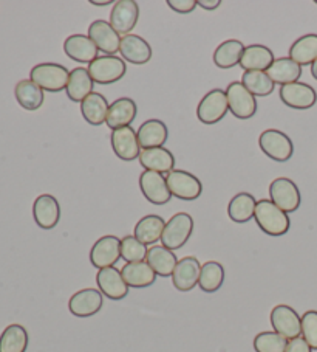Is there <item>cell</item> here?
<instances>
[{"instance_id":"obj_1","label":"cell","mask_w":317,"mask_h":352,"mask_svg":"<svg viewBox=\"0 0 317 352\" xmlns=\"http://www.w3.org/2000/svg\"><path fill=\"white\" fill-rule=\"evenodd\" d=\"M254 219L260 230L270 236H283L290 230V217L283 210H280L271 199H261L255 206Z\"/></svg>"},{"instance_id":"obj_2","label":"cell","mask_w":317,"mask_h":352,"mask_svg":"<svg viewBox=\"0 0 317 352\" xmlns=\"http://www.w3.org/2000/svg\"><path fill=\"white\" fill-rule=\"evenodd\" d=\"M70 72L64 65L54 63H44L34 65L30 72V80L38 84L42 90L56 94L67 89Z\"/></svg>"},{"instance_id":"obj_3","label":"cell","mask_w":317,"mask_h":352,"mask_svg":"<svg viewBox=\"0 0 317 352\" xmlns=\"http://www.w3.org/2000/svg\"><path fill=\"white\" fill-rule=\"evenodd\" d=\"M89 74L95 84H113L123 80L127 72V65L123 58L118 56H97L93 63L89 64Z\"/></svg>"},{"instance_id":"obj_4","label":"cell","mask_w":317,"mask_h":352,"mask_svg":"<svg viewBox=\"0 0 317 352\" xmlns=\"http://www.w3.org/2000/svg\"><path fill=\"white\" fill-rule=\"evenodd\" d=\"M193 232V219L191 214L187 213H176L170 217L164 227V232L161 236L163 247L169 248V250H178L186 244L191 238Z\"/></svg>"},{"instance_id":"obj_5","label":"cell","mask_w":317,"mask_h":352,"mask_svg":"<svg viewBox=\"0 0 317 352\" xmlns=\"http://www.w3.org/2000/svg\"><path fill=\"white\" fill-rule=\"evenodd\" d=\"M259 146L266 157L274 162H288L294 154V144L291 138L277 129H266L260 133Z\"/></svg>"},{"instance_id":"obj_6","label":"cell","mask_w":317,"mask_h":352,"mask_svg":"<svg viewBox=\"0 0 317 352\" xmlns=\"http://www.w3.org/2000/svg\"><path fill=\"white\" fill-rule=\"evenodd\" d=\"M229 111L226 92L222 89H214L201 98L197 107V117L203 124H215L226 117Z\"/></svg>"},{"instance_id":"obj_7","label":"cell","mask_w":317,"mask_h":352,"mask_svg":"<svg viewBox=\"0 0 317 352\" xmlns=\"http://www.w3.org/2000/svg\"><path fill=\"white\" fill-rule=\"evenodd\" d=\"M229 111L239 120L253 118L257 112V101L255 96L243 86L242 81L231 82L226 89Z\"/></svg>"},{"instance_id":"obj_8","label":"cell","mask_w":317,"mask_h":352,"mask_svg":"<svg viewBox=\"0 0 317 352\" xmlns=\"http://www.w3.org/2000/svg\"><path fill=\"white\" fill-rule=\"evenodd\" d=\"M169 191L174 197L181 200H195L201 196L203 185L200 179L183 169H174L166 174Z\"/></svg>"},{"instance_id":"obj_9","label":"cell","mask_w":317,"mask_h":352,"mask_svg":"<svg viewBox=\"0 0 317 352\" xmlns=\"http://www.w3.org/2000/svg\"><path fill=\"white\" fill-rule=\"evenodd\" d=\"M271 202L276 204L286 214L294 213L301 206V191L291 179L279 177L270 185Z\"/></svg>"},{"instance_id":"obj_10","label":"cell","mask_w":317,"mask_h":352,"mask_svg":"<svg viewBox=\"0 0 317 352\" xmlns=\"http://www.w3.org/2000/svg\"><path fill=\"white\" fill-rule=\"evenodd\" d=\"M270 320L274 327V332L280 333V336L285 337L288 342L290 340L301 337L302 317H298V314L292 307L286 305L276 306L271 311Z\"/></svg>"},{"instance_id":"obj_11","label":"cell","mask_w":317,"mask_h":352,"mask_svg":"<svg viewBox=\"0 0 317 352\" xmlns=\"http://www.w3.org/2000/svg\"><path fill=\"white\" fill-rule=\"evenodd\" d=\"M121 258V239L117 236H102L90 250V263L96 269L115 267Z\"/></svg>"},{"instance_id":"obj_12","label":"cell","mask_w":317,"mask_h":352,"mask_svg":"<svg viewBox=\"0 0 317 352\" xmlns=\"http://www.w3.org/2000/svg\"><path fill=\"white\" fill-rule=\"evenodd\" d=\"M139 19V7L135 0H118L113 3L110 13V25L115 32L121 34H130L137 27Z\"/></svg>"},{"instance_id":"obj_13","label":"cell","mask_w":317,"mask_h":352,"mask_svg":"<svg viewBox=\"0 0 317 352\" xmlns=\"http://www.w3.org/2000/svg\"><path fill=\"white\" fill-rule=\"evenodd\" d=\"M280 100L291 109L307 111L317 102V94L308 84L297 81L280 87Z\"/></svg>"},{"instance_id":"obj_14","label":"cell","mask_w":317,"mask_h":352,"mask_svg":"<svg viewBox=\"0 0 317 352\" xmlns=\"http://www.w3.org/2000/svg\"><path fill=\"white\" fill-rule=\"evenodd\" d=\"M139 188L143 196L154 205H166L172 197L166 177L161 173L144 171L139 175Z\"/></svg>"},{"instance_id":"obj_15","label":"cell","mask_w":317,"mask_h":352,"mask_svg":"<svg viewBox=\"0 0 317 352\" xmlns=\"http://www.w3.org/2000/svg\"><path fill=\"white\" fill-rule=\"evenodd\" d=\"M89 38L93 41L97 50L106 53L107 56H115L119 52L121 36L115 32L110 22L95 21L89 27Z\"/></svg>"},{"instance_id":"obj_16","label":"cell","mask_w":317,"mask_h":352,"mask_svg":"<svg viewBox=\"0 0 317 352\" xmlns=\"http://www.w3.org/2000/svg\"><path fill=\"white\" fill-rule=\"evenodd\" d=\"M113 153L117 154L118 159L124 162H132L139 159L141 154V146H139L138 135L133 127H119V129L112 132L110 137Z\"/></svg>"},{"instance_id":"obj_17","label":"cell","mask_w":317,"mask_h":352,"mask_svg":"<svg viewBox=\"0 0 317 352\" xmlns=\"http://www.w3.org/2000/svg\"><path fill=\"white\" fill-rule=\"evenodd\" d=\"M96 283L99 292L113 301L123 300L129 294V286L126 284L121 270H118L117 267L101 269L96 275Z\"/></svg>"},{"instance_id":"obj_18","label":"cell","mask_w":317,"mask_h":352,"mask_svg":"<svg viewBox=\"0 0 317 352\" xmlns=\"http://www.w3.org/2000/svg\"><path fill=\"white\" fill-rule=\"evenodd\" d=\"M102 305H104V298L99 290L82 289L71 296L69 301V309L75 317L87 318L99 312Z\"/></svg>"},{"instance_id":"obj_19","label":"cell","mask_w":317,"mask_h":352,"mask_svg":"<svg viewBox=\"0 0 317 352\" xmlns=\"http://www.w3.org/2000/svg\"><path fill=\"white\" fill-rule=\"evenodd\" d=\"M33 217L42 230H51L59 223L60 206L51 194H42L33 204Z\"/></svg>"},{"instance_id":"obj_20","label":"cell","mask_w":317,"mask_h":352,"mask_svg":"<svg viewBox=\"0 0 317 352\" xmlns=\"http://www.w3.org/2000/svg\"><path fill=\"white\" fill-rule=\"evenodd\" d=\"M200 273L201 264L197 258L186 256L180 259L172 275L175 289L180 292H191L200 281Z\"/></svg>"},{"instance_id":"obj_21","label":"cell","mask_w":317,"mask_h":352,"mask_svg":"<svg viewBox=\"0 0 317 352\" xmlns=\"http://www.w3.org/2000/svg\"><path fill=\"white\" fill-rule=\"evenodd\" d=\"M119 53L127 63L137 65L148 64L152 59V47L149 45V42L137 34L123 36L119 45Z\"/></svg>"},{"instance_id":"obj_22","label":"cell","mask_w":317,"mask_h":352,"mask_svg":"<svg viewBox=\"0 0 317 352\" xmlns=\"http://www.w3.org/2000/svg\"><path fill=\"white\" fill-rule=\"evenodd\" d=\"M64 52L73 60L82 64H90L97 58V47L93 44L89 36L71 34L64 42Z\"/></svg>"},{"instance_id":"obj_23","label":"cell","mask_w":317,"mask_h":352,"mask_svg":"<svg viewBox=\"0 0 317 352\" xmlns=\"http://www.w3.org/2000/svg\"><path fill=\"white\" fill-rule=\"evenodd\" d=\"M137 113L138 106L135 101L132 98H118L108 107L106 124L112 131H117L119 127H127L137 118Z\"/></svg>"},{"instance_id":"obj_24","label":"cell","mask_w":317,"mask_h":352,"mask_svg":"<svg viewBox=\"0 0 317 352\" xmlns=\"http://www.w3.org/2000/svg\"><path fill=\"white\" fill-rule=\"evenodd\" d=\"M139 163L145 171H156L161 174H167L174 171L175 157L166 148H152L143 149L139 154Z\"/></svg>"},{"instance_id":"obj_25","label":"cell","mask_w":317,"mask_h":352,"mask_svg":"<svg viewBox=\"0 0 317 352\" xmlns=\"http://www.w3.org/2000/svg\"><path fill=\"white\" fill-rule=\"evenodd\" d=\"M139 146L143 149H152V148H163V144L167 142L169 131L167 126L160 120H148L145 123L139 126L137 131Z\"/></svg>"},{"instance_id":"obj_26","label":"cell","mask_w":317,"mask_h":352,"mask_svg":"<svg viewBox=\"0 0 317 352\" xmlns=\"http://www.w3.org/2000/svg\"><path fill=\"white\" fill-rule=\"evenodd\" d=\"M145 263L152 267V270L156 273V276L169 278L174 275L178 259H176L175 253L169 250V248L163 245H152L148 250Z\"/></svg>"},{"instance_id":"obj_27","label":"cell","mask_w":317,"mask_h":352,"mask_svg":"<svg viewBox=\"0 0 317 352\" xmlns=\"http://www.w3.org/2000/svg\"><path fill=\"white\" fill-rule=\"evenodd\" d=\"M274 63V53L271 48L260 44L245 47L240 59V67L246 72H266Z\"/></svg>"},{"instance_id":"obj_28","label":"cell","mask_w":317,"mask_h":352,"mask_svg":"<svg viewBox=\"0 0 317 352\" xmlns=\"http://www.w3.org/2000/svg\"><path fill=\"white\" fill-rule=\"evenodd\" d=\"M93 87L95 82L91 80L89 70L84 69V67H78V69H73L70 72L69 84H67L65 92L73 102H79L81 104L90 94H93Z\"/></svg>"},{"instance_id":"obj_29","label":"cell","mask_w":317,"mask_h":352,"mask_svg":"<svg viewBox=\"0 0 317 352\" xmlns=\"http://www.w3.org/2000/svg\"><path fill=\"white\" fill-rule=\"evenodd\" d=\"M126 284L133 289H144L152 286L156 281V273L152 267L143 261V263H127L121 270Z\"/></svg>"},{"instance_id":"obj_30","label":"cell","mask_w":317,"mask_h":352,"mask_svg":"<svg viewBox=\"0 0 317 352\" xmlns=\"http://www.w3.org/2000/svg\"><path fill=\"white\" fill-rule=\"evenodd\" d=\"M266 74L274 81V84L286 86V84L298 81V78L302 76V67L294 63L291 58H277L274 59V63L266 70Z\"/></svg>"},{"instance_id":"obj_31","label":"cell","mask_w":317,"mask_h":352,"mask_svg":"<svg viewBox=\"0 0 317 352\" xmlns=\"http://www.w3.org/2000/svg\"><path fill=\"white\" fill-rule=\"evenodd\" d=\"M164 227H166V222L161 216L148 214L138 221L135 230H133V236L144 245L155 244L161 239Z\"/></svg>"},{"instance_id":"obj_32","label":"cell","mask_w":317,"mask_h":352,"mask_svg":"<svg viewBox=\"0 0 317 352\" xmlns=\"http://www.w3.org/2000/svg\"><path fill=\"white\" fill-rule=\"evenodd\" d=\"M108 107L110 106H108L106 96L93 92L81 102V113L84 120L91 126H101L102 123H106Z\"/></svg>"},{"instance_id":"obj_33","label":"cell","mask_w":317,"mask_h":352,"mask_svg":"<svg viewBox=\"0 0 317 352\" xmlns=\"http://www.w3.org/2000/svg\"><path fill=\"white\" fill-rule=\"evenodd\" d=\"M16 100L25 111H38L44 104V90L32 80H22L14 89Z\"/></svg>"},{"instance_id":"obj_34","label":"cell","mask_w":317,"mask_h":352,"mask_svg":"<svg viewBox=\"0 0 317 352\" xmlns=\"http://www.w3.org/2000/svg\"><path fill=\"white\" fill-rule=\"evenodd\" d=\"M255 206H257V200L249 192H239L237 196L231 199L228 205V214L229 219L237 223H245L251 221L255 213Z\"/></svg>"},{"instance_id":"obj_35","label":"cell","mask_w":317,"mask_h":352,"mask_svg":"<svg viewBox=\"0 0 317 352\" xmlns=\"http://www.w3.org/2000/svg\"><path fill=\"white\" fill-rule=\"evenodd\" d=\"M243 52H245V45H243L240 41H224L214 52V64L222 70L233 69L237 64H240Z\"/></svg>"},{"instance_id":"obj_36","label":"cell","mask_w":317,"mask_h":352,"mask_svg":"<svg viewBox=\"0 0 317 352\" xmlns=\"http://www.w3.org/2000/svg\"><path fill=\"white\" fill-rule=\"evenodd\" d=\"M290 58L298 65H311L317 59V34H305L290 48Z\"/></svg>"},{"instance_id":"obj_37","label":"cell","mask_w":317,"mask_h":352,"mask_svg":"<svg viewBox=\"0 0 317 352\" xmlns=\"http://www.w3.org/2000/svg\"><path fill=\"white\" fill-rule=\"evenodd\" d=\"M28 332L21 324H10L0 336V352H25Z\"/></svg>"},{"instance_id":"obj_38","label":"cell","mask_w":317,"mask_h":352,"mask_svg":"<svg viewBox=\"0 0 317 352\" xmlns=\"http://www.w3.org/2000/svg\"><path fill=\"white\" fill-rule=\"evenodd\" d=\"M224 283V269L217 261H209L201 265L198 286L206 294H214L223 286Z\"/></svg>"},{"instance_id":"obj_39","label":"cell","mask_w":317,"mask_h":352,"mask_svg":"<svg viewBox=\"0 0 317 352\" xmlns=\"http://www.w3.org/2000/svg\"><path fill=\"white\" fill-rule=\"evenodd\" d=\"M242 84L254 96H268L274 92L276 84L268 76L266 72H245L242 76Z\"/></svg>"},{"instance_id":"obj_40","label":"cell","mask_w":317,"mask_h":352,"mask_svg":"<svg viewBox=\"0 0 317 352\" xmlns=\"http://www.w3.org/2000/svg\"><path fill=\"white\" fill-rule=\"evenodd\" d=\"M288 340L277 332H260L254 338L255 352H285Z\"/></svg>"},{"instance_id":"obj_41","label":"cell","mask_w":317,"mask_h":352,"mask_svg":"<svg viewBox=\"0 0 317 352\" xmlns=\"http://www.w3.org/2000/svg\"><path fill=\"white\" fill-rule=\"evenodd\" d=\"M148 245L139 242L135 236H126L121 239V258L126 263H143L148 256Z\"/></svg>"},{"instance_id":"obj_42","label":"cell","mask_w":317,"mask_h":352,"mask_svg":"<svg viewBox=\"0 0 317 352\" xmlns=\"http://www.w3.org/2000/svg\"><path fill=\"white\" fill-rule=\"evenodd\" d=\"M302 338L311 349H317V311H308L302 317Z\"/></svg>"},{"instance_id":"obj_43","label":"cell","mask_w":317,"mask_h":352,"mask_svg":"<svg viewBox=\"0 0 317 352\" xmlns=\"http://www.w3.org/2000/svg\"><path fill=\"white\" fill-rule=\"evenodd\" d=\"M169 8H172L174 11L180 14H189L198 7L197 0H167Z\"/></svg>"},{"instance_id":"obj_44","label":"cell","mask_w":317,"mask_h":352,"mask_svg":"<svg viewBox=\"0 0 317 352\" xmlns=\"http://www.w3.org/2000/svg\"><path fill=\"white\" fill-rule=\"evenodd\" d=\"M311 351L313 349L309 348V344L305 342L302 337H297L294 340H290L285 352H311Z\"/></svg>"},{"instance_id":"obj_45","label":"cell","mask_w":317,"mask_h":352,"mask_svg":"<svg viewBox=\"0 0 317 352\" xmlns=\"http://www.w3.org/2000/svg\"><path fill=\"white\" fill-rule=\"evenodd\" d=\"M198 7L206 11H214L222 5V0H197Z\"/></svg>"},{"instance_id":"obj_46","label":"cell","mask_w":317,"mask_h":352,"mask_svg":"<svg viewBox=\"0 0 317 352\" xmlns=\"http://www.w3.org/2000/svg\"><path fill=\"white\" fill-rule=\"evenodd\" d=\"M90 3L95 5V7H108V5H112L113 2L112 0H91Z\"/></svg>"},{"instance_id":"obj_47","label":"cell","mask_w":317,"mask_h":352,"mask_svg":"<svg viewBox=\"0 0 317 352\" xmlns=\"http://www.w3.org/2000/svg\"><path fill=\"white\" fill-rule=\"evenodd\" d=\"M311 75H313L314 80H317V59L313 64H311Z\"/></svg>"},{"instance_id":"obj_48","label":"cell","mask_w":317,"mask_h":352,"mask_svg":"<svg viewBox=\"0 0 317 352\" xmlns=\"http://www.w3.org/2000/svg\"><path fill=\"white\" fill-rule=\"evenodd\" d=\"M316 5H317V0H316Z\"/></svg>"}]
</instances>
